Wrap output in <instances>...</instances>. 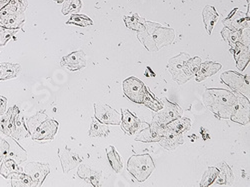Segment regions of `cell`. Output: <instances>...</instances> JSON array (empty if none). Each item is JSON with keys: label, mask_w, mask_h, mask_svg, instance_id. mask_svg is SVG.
I'll list each match as a JSON object with an SVG mask.
<instances>
[{"label": "cell", "mask_w": 250, "mask_h": 187, "mask_svg": "<svg viewBox=\"0 0 250 187\" xmlns=\"http://www.w3.org/2000/svg\"><path fill=\"white\" fill-rule=\"evenodd\" d=\"M11 186L13 187H32L35 186L32 179L23 171L14 173L10 176Z\"/></svg>", "instance_id": "30"}, {"label": "cell", "mask_w": 250, "mask_h": 187, "mask_svg": "<svg viewBox=\"0 0 250 187\" xmlns=\"http://www.w3.org/2000/svg\"><path fill=\"white\" fill-rule=\"evenodd\" d=\"M23 171L32 179L35 186H41L49 174L50 168L49 164L46 163L28 162L23 167Z\"/></svg>", "instance_id": "11"}, {"label": "cell", "mask_w": 250, "mask_h": 187, "mask_svg": "<svg viewBox=\"0 0 250 187\" xmlns=\"http://www.w3.org/2000/svg\"><path fill=\"white\" fill-rule=\"evenodd\" d=\"M4 136H5V139H6L7 143H8V152H7L6 158H11V159L15 160L18 164L26 161L27 153L17 143V140H15L13 137L8 136V135H4Z\"/></svg>", "instance_id": "20"}, {"label": "cell", "mask_w": 250, "mask_h": 187, "mask_svg": "<svg viewBox=\"0 0 250 187\" xmlns=\"http://www.w3.org/2000/svg\"><path fill=\"white\" fill-rule=\"evenodd\" d=\"M78 175L80 178L84 179L85 181L89 182L93 186H99V176L100 173L93 171L90 167L85 165H81L78 169Z\"/></svg>", "instance_id": "26"}, {"label": "cell", "mask_w": 250, "mask_h": 187, "mask_svg": "<svg viewBox=\"0 0 250 187\" xmlns=\"http://www.w3.org/2000/svg\"><path fill=\"white\" fill-rule=\"evenodd\" d=\"M88 134L90 137H106L109 134V128L106 126V124L100 122L95 117H93Z\"/></svg>", "instance_id": "29"}, {"label": "cell", "mask_w": 250, "mask_h": 187, "mask_svg": "<svg viewBox=\"0 0 250 187\" xmlns=\"http://www.w3.org/2000/svg\"><path fill=\"white\" fill-rule=\"evenodd\" d=\"M61 65L65 66L70 71L80 70L87 65L85 53L82 50L74 51L62 58Z\"/></svg>", "instance_id": "16"}, {"label": "cell", "mask_w": 250, "mask_h": 187, "mask_svg": "<svg viewBox=\"0 0 250 187\" xmlns=\"http://www.w3.org/2000/svg\"><path fill=\"white\" fill-rule=\"evenodd\" d=\"M241 33H242V31L232 30V29H229L227 27L223 28L222 31H221L222 37L227 41V42L229 43V45H230V47H232L235 43L239 42Z\"/></svg>", "instance_id": "36"}, {"label": "cell", "mask_w": 250, "mask_h": 187, "mask_svg": "<svg viewBox=\"0 0 250 187\" xmlns=\"http://www.w3.org/2000/svg\"><path fill=\"white\" fill-rule=\"evenodd\" d=\"M142 104L146 105L147 107L152 109L154 112L159 111L163 106L162 101L158 100L153 94H151V92L147 88H146V92H145V97H144Z\"/></svg>", "instance_id": "34"}, {"label": "cell", "mask_w": 250, "mask_h": 187, "mask_svg": "<svg viewBox=\"0 0 250 187\" xmlns=\"http://www.w3.org/2000/svg\"><path fill=\"white\" fill-rule=\"evenodd\" d=\"M95 118L104 124L110 125H119L121 123V114L108 104L103 103H94Z\"/></svg>", "instance_id": "10"}, {"label": "cell", "mask_w": 250, "mask_h": 187, "mask_svg": "<svg viewBox=\"0 0 250 187\" xmlns=\"http://www.w3.org/2000/svg\"><path fill=\"white\" fill-rule=\"evenodd\" d=\"M7 107V98L4 96H0V114H3L6 111Z\"/></svg>", "instance_id": "42"}, {"label": "cell", "mask_w": 250, "mask_h": 187, "mask_svg": "<svg viewBox=\"0 0 250 187\" xmlns=\"http://www.w3.org/2000/svg\"><path fill=\"white\" fill-rule=\"evenodd\" d=\"M162 108L153 115L152 122H155L161 126H166L169 122L180 117L182 115L183 110L181 109V107L175 104V103L170 102L166 98L162 99Z\"/></svg>", "instance_id": "5"}, {"label": "cell", "mask_w": 250, "mask_h": 187, "mask_svg": "<svg viewBox=\"0 0 250 187\" xmlns=\"http://www.w3.org/2000/svg\"><path fill=\"white\" fill-rule=\"evenodd\" d=\"M58 157L61 162L62 170L65 173L75 168L82 161V158L67 146L65 148L58 149Z\"/></svg>", "instance_id": "15"}, {"label": "cell", "mask_w": 250, "mask_h": 187, "mask_svg": "<svg viewBox=\"0 0 250 187\" xmlns=\"http://www.w3.org/2000/svg\"><path fill=\"white\" fill-rule=\"evenodd\" d=\"M124 21L126 26L132 30H135L136 32L141 30L143 23L145 22V20L140 18L137 14H133L131 16H125L124 17Z\"/></svg>", "instance_id": "38"}, {"label": "cell", "mask_w": 250, "mask_h": 187, "mask_svg": "<svg viewBox=\"0 0 250 187\" xmlns=\"http://www.w3.org/2000/svg\"><path fill=\"white\" fill-rule=\"evenodd\" d=\"M65 1V0H54V2L56 3H63Z\"/></svg>", "instance_id": "43"}, {"label": "cell", "mask_w": 250, "mask_h": 187, "mask_svg": "<svg viewBox=\"0 0 250 187\" xmlns=\"http://www.w3.org/2000/svg\"><path fill=\"white\" fill-rule=\"evenodd\" d=\"M16 32V30H11L0 26V47L5 46L11 38H14Z\"/></svg>", "instance_id": "40"}, {"label": "cell", "mask_w": 250, "mask_h": 187, "mask_svg": "<svg viewBox=\"0 0 250 187\" xmlns=\"http://www.w3.org/2000/svg\"><path fill=\"white\" fill-rule=\"evenodd\" d=\"M12 128V107L0 114V134L10 136Z\"/></svg>", "instance_id": "31"}, {"label": "cell", "mask_w": 250, "mask_h": 187, "mask_svg": "<svg viewBox=\"0 0 250 187\" xmlns=\"http://www.w3.org/2000/svg\"><path fill=\"white\" fill-rule=\"evenodd\" d=\"M221 82L231 88L233 92L249 98V75L235 71H226L221 74Z\"/></svg>", "instance_id": "4"}, {"label": "cell", "mask_w": 250, "mask_h": 187, "mask_svg": "<svg viewBox=\"0 0 250 187\" xmlns=\"http://www.w3.org/2000/svg\"><path fill=\"white\" fill-rule=\"evenodd\" d=\"M18 172H23V167L11 158H4L0 164V174L6 179L10 178L12 174Z\"/></svg>", "instance_id": "24"}, {"label": "cell", "mask_w": 250, "mask_h": 187, "mask_svg": "<svg viewBox=\"0 0 250 187\" xmlns=\"http://www.w3.org/2000/svg\"><path fill=\"white\" fill-rule=\"evenodd\" d=\"M24 22H25L24 12L0 16V26L7 29L17 31L22 28Z\"/></svg>", "instance_id": "19"}, {"label": "cell", "mask_w": 250, "mask_h": 187, "mask_svg": "<svg viewBox=\"0 0 250 187\" xmlns=\"http://www.w3.org/2000/svg\"><path fill=\"white\" fill-rule=\"evenodd\" d=\"M59 124L54 119H45L41 122L39 125L30 132L32 139L37 141H48L54 139Z\"/></svg>", "instance_id": "8"}, {"label": "cell", "mask_w": 250, "mask_h": 187, "mask_svg": "<svg viewBox=\"0 0 250 187\" xmlns=\"http://www.w3.org/2000/svg\"><path fill=\"white\" fill-rule=\"evenodd\" d=\"M222 22L229 29L242 31L243 29H249V15L234 8Z\"/></svg>", "instance_id": "12"}, {"label": "cell", "mask_w": 250, "mask_h": 187, "mask_svg": "<svg viewBox=\"0 0 250 187\" xmlns=\"http://www.w3.org/2000/svg\"><path fill=\"white\" fill-rule=\"evenodd\" d=\"M66 24H73V25H77V26H81V27H86V26H90L93 24L92 20L84 15V14H73L68 21L66 22Z\"/></svg>", "instance_id": "35"}, {"label": "cell", "mask_w": 250, "mask_h": 187, "mask_svg": "<svg viewBox=\"0 0 250 187\" xmlns=\"http://www.w3.org/2000/svg\"><path fill=\"white\" fill-rule=\"evenodd\" d=\"M123 91L125 96L132 102L136 104H142L145 92H146V86L140 79L131 76L123 81Z\"/></svg>", "instance_id": "6"}, {"label": "cell", "mask_w": 250, "mask_h": 187, "mask_svg": "<svg viewBox=\"0 0 250 187\" xmlns=\"http://www.w3.org/2000/svg\"><path fill=\"white\" fill-rule=\"evenodd\" d=\"M10 136L17 141L31 136L24 121V115L16 105L12 107V128Z\"/></svg>", "instance_id": "9"}, {"label": "cell", "mask_w": 250, "mask_h": 187, "mask_svg": "<svg viewBox=\"0 0 250 187\" xmlns=\"http://www.w3.org/2000/svg\"><path fill=\"white\" fill-rule=\"evenodd\" d=\"M165 126H161L159 124L152 122L151 124H148L146 128H143L135 137L136 141H141L145 143L150 142H159L161 139L163 132H164Z\"/></svg>", "instance_id": "13"}, {"label": "cell", "mask_w": 250, "mask_h": 187, "mask_svg": "<svg viewBox=\"0 0 250 187\" xmlns=\"http://www.w3.org/2000/svg\"><path fill=\"white\" fill-rule=\"evenodd\" d=\"M166 127L172 129L177 133H184L188 131L191 127V120L187 117H178L175 120L169 122Z\"/></svg>", "instance_id": "27"}, {"label": "cell", "mask_w": 250, "mask_h": 187, "mask_svg": "<svg viewBox=\"0 0 250 187\" xmlns=\"http://www.w3.org/2000/svg\"><path fill=\"white\" fill-rule=\"evenodd\" d=\"M155 168L154 161L149 153L134 154L127 161V171L139 182H144Z\"/></svg>", "instance_id": "3"}, {"label": "cell", "mask_w": 250, "mask_h": 187, "mask_svg": "<svg viewBox=\"0 0 250 187\" xmlns=\"http://www.w3.org/2000/svg\"><path fill=\"white\" fill-rule=\"evenodd\" d=\"M136 35L148 51H158L162 47L171 44L175 37L173 29L150 21H145Z\"/></svg>", "instance_id": "2"}, {"label": "cell", "mask_w": 250, "mask_h": 187, "mask_svg": "<svg viewBox=\"0 0 250 187\" xmlns=\"http://www.w3.org/2000/svg\"><path fill=\"white\" fill-rule=\"evenodd\" d=\"M221 165L223 166V168L219 170L218 175L214 180V182L217 185H232L234 181V177L230 167H229L226 163H221Z\"/></svg>", "instance_id": "28"}, {"label": "cell", "mask_w": 250, "mask_h": 187, "mask_svg": "<svg viewBox=\"0 0 250 187\" xmlns=\"http://www.w3.org/2000/svg\"><path fill=\"white\" fill-rule=\"evenodd\" d=\"M239 94L222 88H208L203 94V102L219 119H230L232 115Z\"/></svg>", "instance_id": "1"}, {"label": "cell", "mask_w": 250, "mask_h": 187, "mask_svg": "<svg viewBox=\"0 0 250 187\" xmlns=\"http://www.w3.org/2000/svg\"><path fill=\"white\" fill-rule=\"evenodd\" d=\"M221 67L222 66L220 63H216V62L213 61H205L204 63H201L198 71L195 74L196 81L201 82L205 78L214 75L221 69Z\"/></svg>", "instance_id": "22"}, {"label": "cell", "mask_w": 250, "mask_h": 187, "mask_svg": "<svg viewBox=\"0 0 250 187\" xmlns=\"http://www.w3.org/2000/svg\"><path fill=\"white\" fill-rule=\"evenodd\" d=\"M7 152H8V143L5 139V136L3 134H0V164H1L4 158H6Z\"/></svg>", "instance_id": "41"}, {"label": "cell", "mask_w": 250, "mask_h": 187, "mask_svg": "<svg viewBox=\"0 0 250 187\" xmlns=\"http://www.w3.org/2000/svg\"><path fill=\"white\" fill-rule=\"evenodd\" d=\"M201 63H202L201 59L198 56H194L193 58H189L188 60L185 62V64H184V67H183L184 73L187 76H189L191 78L193 75L196 74V72L198 71Z\"/></svg>", "instance_id": "33"}, {"label": "cell", "mask_w": 250, "mask_h": 187, "mask_svg": "<svg viewBox=\"0 0 250 187\" xmlns=\"http://www.w3.org/2000/svg\"><path fill=\"white\" fill-rule=\"evenodd\" d=\"M20 69H21V67L19 64L7 63V62L0 63V81L16 77L19 74Z\"/></svg>", "instance_id": "25"}, {"label": "cell", "mask_w": 250, "mask_h": 187, "mask_svg": "<svg viewBox=\"0 0 250 187\" xmlns=\"http://www.w3.org/2000/svg\"><path fill=\"white\" fill-rule=\"evenodd\" d=\"M249 98L239 94L236 107L230 116V120L245 125L249 123Z\"/></svg>", "instance_id": "17"}, {"label": "cell", "mask_w": 250, "mask_h": 187, "mask_svg": "<svg viewBox=\"0 0 250 187\" xmlns=\"http://www.w3.org/2000/svg\"><path fill=\"white\" fill-rule=\"evenodd\" d=\"M218 172H219V169H217L216 167H209V168H208V170L203 175V178L201 180L200 185L201 186H209L212 183H214V180L216 179V177L218 175Z\"/></svg>", "instance_id": "39"}, {"label": "cell", "mask_w": 250, "mask_h": 187, "mask_svg": "<svg viewBox=\"0 0 250 187\" xmlns=\"http://www.w3.org/2000/svg\"><path fill=\"white\" fill-rule=\"evenodd\" d=\"M183 143H184L183 133H177L172 129L165 126L163 135L159 140V144L163 148L167 150H174Z\"/></svg>", "instance_id": "18"}, {"label": "cell", "mask_w": 250, "mask_h": 187, "mask_svg": "<svg viewBox=\"0 0 250 187\" xmlns=\"http://www.w3.org/2000/svg\"><path fill=\"white\" fill-rule=\"evenodd\" d=\"M189 58H190L189 54L181 52L177 56L169 59L168 64H167V66H166V69H167L171 73L173 80L175 82H177L180 85L184 84V83H186L190 79V77L187 76L183 70L185 62Z\"/></svg>", "instance_id": "7"}, {"label": "cell", "mask_w": 250, "mask_h": 187, "mask_svg": "<svg viewBox=\"0 0 250 187\" xmlns=\"http://www.w3.org/2000/svg\"><path fill=\"white\" fill-rule=\"evenodd\" d=\"M121 127L122 129L128 133L129 135H134L140 128L144 125H147L146 123H142L138 117H136L128 109H123L121 113Z\"/></svg>", "instance_id": "14"}, {"label": "cell", "mask_w": 250, "mask_h": 187, "mask_svg": "<svg viewBox=\"0 0 250 187\" xmlns=\"http://www.w3.org/2000/svg\"><path fill=\"white\" fill-rule=\"evenodd\" d=\"M230 51L234 55L237 68L240 71H243L245 69V67L247 66V64L249 63V60H250V57H249V47L243 45L240 42H237V43H235L231 47Z\"/></svg>", "instance_id": "21"}, {"label": "cell", "mask_w": 250, "mask_h": 187, "mask_svg": "<svg viewBox=\"0 0 250 187\" xmlns=\"http://www.w3.org/2000/svg\"><path fill=\"white\" fill-rule=\"evenodd\" d=\"M106 153H107V158H108V161L111 165L112 169L116 172V173H119L123 167V164H122V161H121V157L120 155L118 154V152L116 151L115 147L114 146H108L106 148Z\"/></svg>", "instance_id": "32"}, {"label": "cell", "mask_w": 250, "mask_h": 187, "mask_svg": "<svg viewBox=\"0 0 250 187\" xmlns=\"http://www.w3.org/2000/svg\"><path fill=\"white\" fill-rule=\"evenodd\" d=\"M202 16H203V22L205 25L206 32L208 33V35H210L215 23L218 20V13L213 6L207 5V6H205V8L202 12Z\"/></svg>", "instance_id": "23"}, {"label": "cell", "mask_w": 250, "mask_h": 187, "mask_svg": "<svg viewBox=\"0 0 250 187\" xmlns=\"http://www.w3.org/2000/svg\"><path fill=\"white\" fill-rule=\"evenodd\" d=\"M82 7V0H65L62 6L61 12L64 15L69 13H78Z\"/></svg>", "instance_id": "37"}]
</instances>
